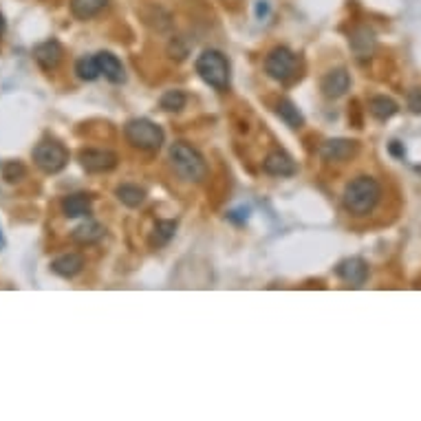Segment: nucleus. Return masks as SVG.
<instances>
[{"label":"nucleus","instance_id":"nucleus-19","mask_svg":"<svg viewBox=\"0 0 421 421\" xmlns=\"http://www.w3.org/2000/svg\"><path fill=\"white\" fill-rule=\"evenodd\" d=\"M369 113L377 119V121H389L399 113V104L393 97L386 95H375L369 100Z\"/></svg>","mask_w":421,"mask_h":421},{"label":"nucleus","instance_id":"nucleus-9","mask_svg":"<svg viewBox=\"0 0 421 421\" xmlns=\"http://www.w3.org/2000/svg\"><path fill=\"white\" fill-rule=\"evenodd\" d=\"M336 276L342 283L351 285V287H362L366 280H369V263H366L364 259H360V256L344 259L336 267Z\"/></svg>","mask_w":421,"mask_h":421},{"label":"nucleus","instance_id":"nucleus-16","mask_svg":"<svg viewBox=\"0 0 421 421\" xmlns=\"http://www.w3.org/2000/svg\"><path fill=\"white\" fill-rule=\"evenodd\" d=\"M95 58H97L102 76L108 82L111 84H124L126 82V69H124V64L117 56H113L111 51H100Z\"/></svg>","mask_w":421,"mask_h":421},{"label":"nucleus","instance_id":"nucleus-6","mask_svg":"<svg viewBox=\"0 0 421 421\" xmlns=\"http://www.w3.org/2000/svg\"><path fill=\"white\" fill-rule=\"evenodd\" d=\"M33 163L45 174H58L69 166V150L56 139H45L33 148Z\"/></svg>","mask_w":421,"mask_h":421},{"label":"nucleus","instance_id":"nucleus-21","mask_svg":"<svg viewBox=\"0 0 421 421\" xmlns=\"http://www.w3.org/2000/svg\"><path fill=\"white\" fill-rule=\"evenodd\" d=\"M108 5V0H71V13L78 20H90L95 18L104 7Z\"/></svg>","mask_w":421,"mask_h":421},{"label":"nucleus","instance_id":"nucleus-27","mask_svg":"<svg viewBox=\"0 0 421 421\" xmlns=\"http://www.w3.org/2000/svg\"><path fill=\"white\" fill-rule=\"evenodd\" d=\"M391 153H393L395 157H404V148L399 146V141H393V143H391Z\"/></svg>","mask_w":421,"mask_h":421},{"label":"nucleus","instance_id":"nucleus-24","mask_svg":"<svg viewBox=\"0 0 421 421\" xmlns=\"http://www.w3.org/2000/svg\"><path fill=\"white\" fill-rule=\"evenodd\" d=\"M76 73L78 78L84 80V82H95L102 71H100V64H97V58L95 56H84L76 62Z\"/></svg>","mask_w":421,"mask_h":421},{"label":"nucleus","instance_id":"nucleus-11","mask_svg":"<svg viewBox=\"0 0 421 421\" xmlns=\"http://www.w3.org/2000/svg\"><path fill=\"white\" fill-rule=\"evenodd\" d=\"M263 172L269 177H294L298 172V166L294 157L285 150H271L265 159H263Z\"/></svg>","mask_w":421,"mask_h":421},{"label":"nucleus","instance_id":"nucleus-7","mask_svg":"<svg viewBox=\"0 0 421 421\" xmlns=\"http://www.w3.org/2000/svg\"><path fill=\"white\" fill-rule=\"evenodd\" d=\"M119 157L113 150H102V148H84L80 150V166L88 174H104L117 168Z\"/></svg>","mask_w":421,"mask_h":421},{"label":"nucleus","instance_id":"nucleus-1","mask_svg":"<svg viewBox=\"0 0 421 421\" xmlns=\"http://www.w3.org/2000/svg\"><path fill=\"white\" fill-rule=\"evenodd\" d=\"M381 201V186L375 177L360 174L346 183L342 192V206L351 216H369Z\"/></svg>","mask_w":421,"mask_h":421},{"label":"nucleus","instance_id":"nucleus-8","mask_svg":"<svg viewBox=\"0 0 421 421\" xmlns=\"http://www.w3.org/2000/svg\"><path fill=\"white\" fill-rule=\"evenodd\" d=\"M360 150V143L355 139H346V137H333L326 139L320 146V157L328 163H340V161H349L355 157Z\"/></svg>","mask_w":421,"mask_h":421},{"label":"nucleus","instance_id":"nucleus-4","mask_svg":"<svg viewBox=\"0 0 421 421\" xmlns=\"http://www.w3.org/2000/svg\"><path fill=\"white\" fill-rule=\"evenodd\" d=\"M198 78L214 90H227L230 88V60L218 49H206L194 62Z\"/></svg>","mask_w":421,"mask_h":421},{"label":"nucleus","instance_id":"nucleus-28","mask_svg":"<svg viewBox=\"0 0 421 421\" xmlns=\"http://www.w3.org/2000/svg\"><path fill=\"white\" fill-rule=\"evenodd\" d=\"M5 31H7V20H5L3 11H0V38H3V35H5Z\"/></svg>","mask_w":421,"mask_h":421},{"label":"nucleus","instance_id":"nucleus-2","mask_svg":"<svg viewBox=\"0 0 421 421\" xmlns=\"http://www.w3.org/2000/svg\"><path fill=\"white\" fill-rule=\"evenodd\" d=\"M170 163L174 172L188 183H201L208 179V163L192 143L188 141H174L170 146Z\"/></svg>","mask_w":421,"mask_h":421},{"label":"nucleus","instance_id":"nucleus-26","mask_svg":"<svg viewBox=\"0 0 421 421\" xmlns=\"http://www.w3.org/2000/svg\"><path fill=\"white\" fill-rule=\"evenodd\" d=\"M408 108L415 115L421 113V88H413L408 93Z\"/></svg>","mask_w":421,"mask_h":421},{"label":"nucleus","instance_id":"nucleus-25","mask_svg":"<svg viewBox=\"0 0 421 421\" xmlns=\"http://www.w3.org/2000/svg\"><path fill=\"white\" fill-rule=\"evenodd\" d=\"M3 174H5V179H7V181H11V183H13V181H20V179L27 174V170H25L23 163L11 161V163H7V166H5Z\"/></svg>","mask_w":421,"mask_h":421},{"label":"nucleus","instance_id":"nucleus-20","mask_svg":"<svg viewBox=\"0 0 421 421\" xmlns=\"http://www.w3.org/2000/svg\"><path fill=\"white\" fill-rule=\"evenodd\" d=\"M276 115L289 126V128H302L304 126V115L300 113V108L291 102L289 97H280L276 102Z\"/></svg>","mask_w":421,"mask_h":421},{"label":"nucleus","instance_id":"nucleus-23","mask_svg":"<svg viewBox=\"0 0 421 421\" xmlns=\"http://www.w3.org/2000/svg\"><path fill=\"white\" fill-rule=\"evenodd\" d=\"M186 104H188V95L183 93L181 88L166 90V93H163L161 100H159V108H161V111H166V113H179V111L186 108Z\"/></svg>","mask_w":421,"mask_h":421},{"label":"nucleus","instance_id":"nucleus-22","mask_svg":"<svg viewBox=\"0 0 421 421\" xmlns=\"http://www.w3.org/2000/svg\"><path fill=\"white\" fill-rule=\"evenodd\" d=\"M115 196L126 208H139L146 198V192H143V188L135 186V183H121V186L115 190Z\"/></svg>","mask_w":421,"mask_h":421},{"label":"nucleus","instance_id":"nucleus-15","mask_svg":"<svg viewBox=\"0 0 421 421\" xmlns=\"http://www.w3.org/2000/svg\"><path fill=\"white\" fill-rule=\"evenodd\" d=\"M104 234H106V227L102 223L93 221V218H88V221L80 223L76 230L71 232V241L82 245V247H88V245L100 243L104 239Z\"/></svg>","mask_w":421,"mask_h":421},{"label":"nucleus","instance_id":"nucleus-17","mask_svg":"<svg viewBox=\"0 0 421 421\" xmlns=\"http://www.w3.org/2000/svg\"><path fill=\"white\" fill-rule=\"evenodd\" d=\"M90 206H93V196L86 192H76V194H66L62 198V214L66 218H82L90 214Z\"/></svg>","mask_w":421,"mask_h":421},{"label":"nucleus","instance_id":"nucleus-3","mask_svg":"<svg viewBox=\"0 0 421 421\" xmlns=\"http://www.w3.org/2000/svg\"><path fill=\"white\" fill-rule=\"evenodd\" d=\"M124 137L133 148L143 150V153H157L161 146L166 143V133H163V128L146 117L128 119L124 126Z\"/></svg>","mask_w":421,"mask_h":421},{"label":"nucleus","instance_id":"nucleus-14","mask_svg":"<svg viewBox=\"0 0 421 421\" xmlns=\"http://www.w3.org/2000/svg\"><path fill=\"white\" fill-rule=\"evenodd\" d=\"M82 269H84V256L76 251L62 254L51 261V271L60 278H76Z\"/></svg>","mask_w":421,"mask_h":421},{"label":"nucleus","instance_id":"nucleus-18","mask_svg":"<svg viewBox=\"0 0 421 421\" xmlns=\"http://www.w3.org/2000/svg\"><path fill=\"white\" fill-rule=\"evenodd\" d=\"M174 232H177V221H172V218H161V221L155 223V227L148 236V245L153 249L166 247L174 239Z\"/></svg>","mask_w":421,"mask_h":421},{"label":"nucleus","instance_id":"nucleus-10","mask_svg":"<svg viewBox=\"0 0 421 421\" xmlns=\"http://www.w3.org/2000/svg\"><path fill=\"white\" fill-rule=\"evenodd\" d=\"M349 88H351V76L344 66L331 69L328 73H324V78L320 80V90L328 100H340L342 95H346Z\"/></svg>","mask_w":421,"mask_h":421},{"label":"nucleus","instance_id":"nucleus-13","mask_svg":"<svg viewBox=\"0 0 421 421\" xmlns=\"http://www.w3.org/2000/svg\"><path fill=\"white\" fill-rule=\"evenodd\" d=\"M349 45H351V51L357 62H369L375 53V47H377V40H375V33L369 29V27H357L351 38H349Z\"/></svg>","mask_w":421,"mask_h":421},{"label":"nucleus","instance_id":"nucleus-12","mask_svg":"<svg viewBox=\"0 0 421 421\" xmlns=\"http://www.w3.org/2000/svg\"><path fill=\"white\" fill-rule=\"evenodd\" d=\"M64 58V49L58 40H45L40 45L33 47V60L38 62V66L47 73L56 71Z\"/></svg>","mask_w":421,"mask_h":421},{"label":"nucleus","instance_id":"nucleus-5","mask_svg":"<svg viewBox=\"0 0 421 421\" xmlns=\"http://www.w3.org/2000/svg\"><path fill=\"white\" fill-rule=\"evenodd\" d=\"M300 71V58L294 51L287 47H273L267 58H265V73L280 84H289L291 80H296Z\"/></svg>","mask_w":421,"mask_h":421}]
</instances>
